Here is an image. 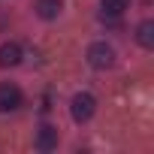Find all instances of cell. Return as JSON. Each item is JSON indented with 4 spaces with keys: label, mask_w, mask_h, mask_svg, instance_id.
<instances>
[{
    "label": "cell",
    "mask_w": 154,
    "mask_h": 154,
    "mask_svg": "<svg viewBox=\"0 0 154 154\" xmlns=\"http://www.w3.org/2000/svg\"><path fill=\"white\" fill-rule=\"evenodd\" d=\"M94 112H97V100H94V94L82 91V94L72 97V103H69V115H72V121L85 124V121L94 118Z\"/></svg>",
    "instance_id": "6da1fadb"
},
{
    "label": "cell",
    "mask_w": 154,
    "mask_h": 154,
    "mask_svg": "<svg viewBox=\"0 0 154 154\" xmlns=\"http://www.w3.org/2000/svg\"><path fill=\"white\" fill-rule=\"evenodd\" d=\"M85 57H88V63L94 69H109L115 63V48L106 45V42H94V45H88V54Z\"/></svg>",
    "instance_id": "7a4b0ae2"
},
{
    "label": "cell",
    "mask_w": 154,
    "mask_h": 154,
    "mask_svg": "<svg viewBox=\"0 0 154 154\" xmlns=\"http://www.w3.org/2000/svg\"><path fill=\"white\" fill-rule=\"evenodd\" d=\"M24 103V94L12 82H0V112H15Z\"/></svg>",
    "instance_id": "3957f363"
},
{
    "label": "cell",
    "mask_w": 154,
    "mask_h": 154,
    "mask_svg": "<svg viewBox=\"0 0 154 154\" xmlns=\"http://www.w3.org/2000/svg\"><path fill=\"white\" fill-rule=\"evenodd\" d=\"M21 63V45L18 42H3L0 45V66L9 69V66H18Z\"/></svg>",
    "instance_id": "277c9868"
},
{
    "label": "cell",
    "mask_w": 154,
    "mask_h": 154,
    "mask_svg": "<svg viewBox=\"0 0 154 154\" xmlns=\"http://www.w3.org/2000/svg\"><path fill=\"white\" fill-rule=\"evenodd\" d=\"M54 145H57V127L42 124L39 133H36V148H39V151H51Z\"/></svg>",
    "instance_id": "5b68a950"
},
{
    "label": "cell",
    "mask_w": 154,
    "mask_h": 154,
    "mask_svg": "<svg viewBox=\"0 0 154 154\" xmlns=\"http://www.w3.org/2000/svg\"><path fill=\"white\" fill-rule=\"evenodd\" d=\"M60 6H63V0H36V3H33L36 15H39V18H45V21L57 18V15H60Z\"/></svg>",
    "instance_id": "8992f818"
},
{
    "label": "cell",
    "mask_w": 154,
    "mask_h": 154,
    "mask_svg": "<svg viewBox=\"0 0 154 154\" xmlns=\"http://www.w3.org/2000/svg\"><path fill=\"white\" fill-rule=\"evenodd\" d=\"M103 6V18H121L130 9V0H100Z\"/></svg>",
    "instance_id": "52a82bcc"
},
{
    "label": "cell",
    "mask_w": 154,
    "mask_h": 154,
    "mask_svg": "<svg viewBox=\"0 0 154 154\" xmlns=\"http://www.w3.org/2000/svg\"><path fill=\"white\" fill-rule=\"evenodd\" d=\"M136 42L142 48H154V21H142L136 27Z\"/></svg>",
    "instance_id": "ba28073f"
}]
</instances>
